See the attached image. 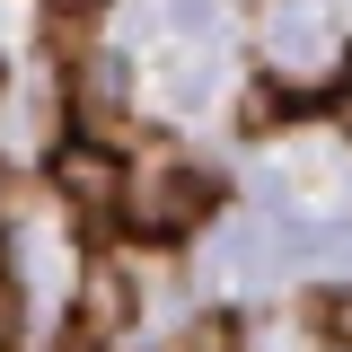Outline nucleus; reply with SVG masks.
Returning <instances> with one entry per match:
<instances>
[{
  "mask_svg": "<svg viewBox=\"0 0 352 352\" xmlns=\"http://www.w3.org/2000/svg\"><path fill=\"white\" fill-rule=\"evenodd\" d=\"M44 176H53V194H62L71 212H115V203H124V159H115L106 141H88V132L53 141Z\"/></svg>",
  "mask_w": 352,
  "mask_h": 352,
  "instance_id": "obj_1",
  "label": "nucleus"
},
{
  "mask_svg": "<svg viewBox=\"0 0 352 352\" xmlns=\"http://www.w3.org/2000/svg\"><path fill=\"white\" fill-rule=\"evenodd\" d=\"M212 203H220L212 176H194V168H185V176H159V185H150V212H141V229H150V238H176V229H194Z\"/></svg>",
  "mask_w": 352,
  "mask_h": 352,
  "instance_id": "obj_2",
  "label": "nucleus"
},
{
  "mask_svg": "<svg viewBox=\"0 0 352 352\" xmlns=\"http://www.w3.org/2000/svg\"><path fill=\"white\" fill-rule=\"evenodd\" d=\"M80 326H97V335H115V326H132V282L115 273V264H97L80 282Z\"/></svg>",
  "mask_w": 352,
  "mask_h": 352,
  "instance_id": "obj_3",
  "label": "nucleus"
},
{
  "mask_svg": "<svg viewBox=\"0 0 352 352\" xmlns=\"http://www.w3.org/2000/svg\"><path fill=\"white\" fill-rule=\"evenodd\" d=\"M176 352H238V317H229V308H212V317H194V326L176 335Z\"/></svg>",
  "mask_w": 352,
  "mask_h": 352,
  "instance_id": "obj_4",
  "label": "nucleus"
},
{
  "mask_svg": "<svg viewBox=\"0 0 352 352\" xmlns=\"http://www.w3.org/2000/svg\"><path fill=\"white\" fill-rule=\"evenodd\" d=\"M308 326H317L326 344L352 352V291H317V300H308Z\"/></svg>",
  "mask_w": 352,
  "mask_h": 352,
  "instance_id": "obj_5",
  "label": "nucleus"
},
{
  "mask_svg": "<svg viewBox=\"0 0 352 352\" xmlns=\"http://www.w3.org/2000/svg\"><path fill=\"white\" fill-rule=\"evenodd\" d=\"M27 344V300H18V282H0V352Z\"/></svg>",
  "mask_w": 352,
  "mask_h": 352,
  "instance_id": "obj_6",
  "label": "nucleus"
},
{
  "mask_svg": "<svg viewBox=\"0 0 352 352\" xmlns=\"http://www.w3.org/2000/svg\"><path fill=\"white\" fill-rule=\"evenodd\" d=\"M53 352H97V326H80V317H71V326L53 335Z\"/></svg>",
  "mask_w": 352,
  "mask_h": 352,
  "instance_id": "obj_7",
  "label": "nucleus"
},
{
  "mask_svg": "<svg viewBox=\"0 0 352 352\" xmlns=\"http://www.w3.org/2000/svg\"><path fill=\"white\" fill-rule=\"evenodd\" d=\"M335 88H344V106H352V44H344V62H335Z\"/></svg>",
  "mask_w": 352,
  "mask_h": 352,
  "instance_id": "obj_8",
  "label": "nucleus"
},
{
  "mask_svg": "<svg viewBox=\"0 0 352 352\" xmlns=\"http://www.w3.org/2000/svg\"><path fill=\"white\" fill-rule=\"evenodd\" d=\"M0 212H9V176H0Z\"/></svg>",
  "mask_w": 352,
  "mask_h": 352,
  "instance_id": "obj_9",
  "label": "nucleus"
},
{
  "mask_svg": "<svg viewBox=\"0 0 352 352\" xmlns=\"http://www.w3.org/2000/svg\"><path fill=\"white\" fill-rule=\"evenodd\" d=\"M0 282H9V247H0Z\"/></svg>",
  "mask_w": 352,
  "mask_h": 352,
  "instance_id": "obj_10",
  "label": "nucleus"
}]
</instances>
